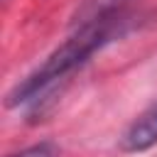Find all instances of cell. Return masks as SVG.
Instances as JSON below:
<instances>
[{
	"instance_id": "6da1fadb",
	"label": "cell",
	"mask_w": 157,
	"mask_h": 157,
	"mask_svg": "<svg viewBox=\"0 0 157 157\" xmlns=\"http://www.w3.org/2000/svg\"><path fill=\"white\" fill-rule=\"evenodd\" d=\"M128 27V15L123 12H110L93 17L88 22L76 25L74 34L59 44L29 76L17 81L12 91L7 93V108H29L37 110L47 96H54L56 88L69 81L74 71H78L101 47H105L110 39L120 37L123 29Z\"/></svg>"
},
{
	"instance_id": "7a4b0ae2",
	"label": "cell",
	"mask_w": 157,
	"mask_h": 157,
	"mask_svg": "<svg viewBox=\"0 0 157 157\" xmlns=\"http://www.w3.org/2000/svg\"><path fill=\"white\" fill-rule=\"evenodd\" d=\"M152 145H157V103L140 113L123 135V150L128 152H142Z\"/></svg>"
},
{
	"instance_id": "3957f363",
	"label": "cell",
	"mask_w": 157,
	"mask_h": 157,
	"mask_svg": "<svg viewBox=\"0 0 157 157\" xmlns=\"http://www.w3.org/2000/svg\"><path fill=\"white\" fill-rule=\"evenodd\" d=\"M130 0H83L76 10V25L81 22H88L93 17H101V15H110V12H123L125 5Z\"/></svg>"
},
{
	"instance_id": "277c9868",
	"label": "cell",
	"mask_w": 157,
	"mask_h": 157,
	"mask_svg": "<svg viewBox=\"0 0 157 157\" xmlns=\"http://www.w3.org/2000/svg\"><path fill=\"white\" fill-rule=\"evenodd\" d=\"M10 157H59V147L54 142H37V145H29Z\"/></svg>"
}]
</instances>
